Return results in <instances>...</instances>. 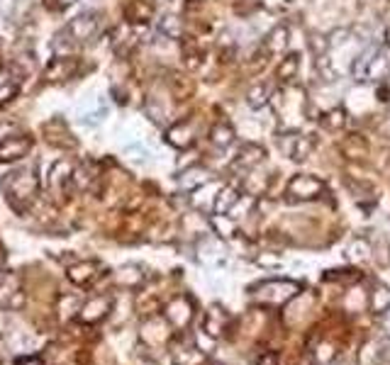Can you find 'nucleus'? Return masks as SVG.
I'll list each match as a JSON object with an SVG mask.
<instances>
[{"instance_id": "cd10ccee", "label": "nucleus", "mask_w": 390, "mask_h": 365, "mask_svg": "<svg viewBox=\"0 0 390 365\" xmlns=\"http://www.w3.org/2000/svg\"><path fill=\"white\" fill-rule=\"evenodd\" d=\"M51 46H54V51L59 56H64V54H69L71 49L76 46V41H74V36L69 34V29H64V32H59L54 36V41H51Z\"/></svg>"}, {"instance_id": "9b49d317", "label": "nucleus", "mask_w": 390, "mask_h": 365, "mask_svg": "<svg viewBox=\"0 0 390 365\" xmlns=\"http://www.w3.org/2000/svg\"><path fill=\"white\" fill-rule=\"evenodd\" d=\"M166 317H169L171 324L186 326L190 321V317H193V307H190V302L186 300V297H176V300L166 307Z\"/></svg>"}, {"instance_id": "423d86ee", "label": "nucleus", "mask_w": 390, "mask_h": 365, "mask_svg": "<svg viewBox=\"0 0 390 365\" xmlns=\"http://www.w3.org/2000/svg\"><path fill=\"white\" fill-rule=\"evenodd\" d=\"M78 73V61L71 59V56H56V59L49 61V66L44 69V78L49 83H64L71 81Z\"/></svg>"}, {"instance_id": "4468645a", "label": "nucleus", "mask_w": 390, "mask_h": 365, "mask_svg": "<svg viewBox=\"0 0 390 365\" xmlns=\"http://www.w3.org/2000/svg\"><path fill=\"white\" fill-rule=\"evenodd\" d=\"M71 178H74V168H71L69 161H56V164L51 166L46 182H49V187H54V190H61Z\"/></svg>"}, {"instance_id": "c85d7f7f", "label": "nucleus", "mask_w": 390, "mask_h": 365, "mask_svg": "<svg viewBox=\"0 0 390 365\" xmlns=\"http://www.w3.org/2000/svg\"><path fill=\"white\" fill-rule=\"evenodd\" d=\"M18 95V78L0 76V102H8Z\"/></svg>"}, {"instance_id": "2f4dec72", "label": "nucleus", "mask_w": 390, "mask_h": 365, "mask_svg": "<svg viewBox=\"0 0 390 365\" xmlns=\"http://www.w3.org/2000/svg\"><path fill=\"white\" fill-rule=\"evenodd\" d=\"M349 255H351V258H366V255H368V244L361 241V239H358V241H353L349 246Z\"/></svg>"}, {"instance_id": "dca6fc26", "label": "nucleus", "mask_w": 390, "mask_h": 365, "mask_svg": "<svg viewBox=\"0 0 390 365\" xmlns=\"http://www.w3.org/2000/svg\"><path fill=\"white\" fill-rule=\"evenodd\" d=\"M237 202H239L237 187H232V185L220 187V192H217V197H215V207H212V212H215V215H227V212L234 210Z\"/></svg>"}, {"instance_id": "e433bc0d", "label": "nucleus", "mask_w": 390, "mask_h": 365, "mask_svg": "<svg viewBox=\"0 0 390 365\" xmlns=\"http://www.w3.org/2000/svg\"><path fill=\"white\" fill-rule=\"evenodd\" d=\"M0 71H3V64H0Z\"/></svg>"}, {"instance_id": "a211bd4d", "label": "nucleus", "mask_w": 390, "mask_h": 365, "mask_svg": "<svg viewBox=\"0 0 390 365\" xmlns=\"http://www.w3.org/2000/svg\"><path fill=\"white\" fill-rule=\"evenodd\" d=\"M388 56L383 54L381 49L376 51V56H373L371 61H368V69H366V81H386L388 78Z\"/></svg>"}, {"instance_id": "39448f33", "label": "nucleus", "mask_w": 390, "mask_h": 365, "mask_svg": "<svg viewBox=\"0 0 390 365\" xmlns=\"http://www.w3.org/2000/svg\"><path fill=\"white\" fill-rule=\"evenodd\" d=\"M66 29L74 36L76 44H81V41H91L93 36L100 32V20H98L96 13H83L71 20V22L66 25Z\"/></svg>"}, {"instance_id": "7c9ffc66", "label": "nucleus", "mask_w": 390, "mask_h": 365, "mask_svg": "<svg viewBox=\"0 0 390 365\" xmlns=\"http://www.w3.org/2000/svg\"><path fill=\"white\" fill-rule=\"evenodd\" d=\"M390 307V290L388 288H378L376 290V300H373V310L376 312H383Z\"/></svg>"}, {"instance_id": "ddd939ff", "label": "nucleus", "mask_w": 390, "mask_h": 365, "mask_svg": "<svg viewBox=\"0 0 390 365\" xmlns=\"http://www.w3.org/2000/svg\"><path fill=\"white\" fill-rule=\"evenodd\" d=\"M264 156H266V151H264L259 144H247V146H242V149H239L237 166H239V168L254 171L264 161Z\"/></svg>"}, {"instance_id": "b1692460", "label": "nucleus", "mask_w": 390, "mask_h": 365, "mask_svg": "<svg viewBox=\"0 0 390 365\" xmlns=\"http://www.w3.org/2000/svg\"><path fill=\"white\" fill-rule=\"evenodd\" d=\"M210 142L215 146H220V149H227V146L234 142V129L227 122L215 124V127H212V132H210Z\"/></svg>"}, {"instance_id": "c756f323", "label": "nucleus", "mask_w": 390, "mask_h": 365, "mask_svg": "<svg viewBox=\"0 0 390 365\" xmlns=\"http://www.w3.org/2000/svg\"><path fill=\"white\" fill-rule=\"evenodd\" d=\"M124 156H127L132 164H147V149H144L142 144H129L124 146Z\"/></svg>"}, {"instance_id": "f8f14e48", "label": "nucleus", "mask_w": 390, "mask_h": 365, "mask_svg": "<svg viewBox=\"0 0 390 365\" xmlns=\"http://www.w3.org/2000/svg\"><path fill=\"white\" fill-rule=\"evenodd\" d=\"M98 270H100V265L96 260H83V263H76L69 268V280L76 285H91L98 278Z\"/></svg>"}, {"instance_id": "9d476101", "label": "nucleus", "mask_w": 390, "mask_h": 365, "mask_svg": "<svg viewBox=\"0 0 390 365\" xmlns=\"http://www.w3.org/2000/svg\"><path fill=\"white\" fill-rule=\"evenodd\" d=\"M280 146L293 161H305L312 154L315 142H312V137H305V134H288V144L283 142Z\"/></svg>"}, {"instance_id": "72a5a7b5", "label": "nucleus", "mask_w": 390, "mask_h": 365, "mask_svg": "<svg viewBox=\"0 0 390 365\" xmlns=\"http://www.w3.org/2000/svg\"><path fill=\"white\" fill-rule=\"evenodd\" d=\"M259 365H278V356H275V353H266V356L259 361Z\"/></svg>"}, {"instance_id": "aec40b11", "label": "nucleus", "mask_w": 390, "mask_h": 365, "mask_svg": "<svg viewBox=\"0 0 390 365\" xmlns=\"http://www.w3.org/2000/svg\"><path fill=\"white\" fill-rule=\"evenodd\" d=\"M142 280H144V273L137 265H124V268L117 270V283L122 288H137V285H142Z\"/></svg>"}, {"instance_id": "6e6552de", "label": "nucleus", "mask_w": 390, "mask_h": 365, "mask_svg": "<svg viewBox=\"0 0 390 365\" xmlns=\"http://www.w3.org/2000/svg\"><path fill=\"white\" fill-rule=\"evenodd\" d=\"M166 142L176 149H188L195 142V127L190 122H176L174 127L166 129Z\"/></svg>"}, {"instance_id": "6ab92c4d", "label": "nucleus", "mask_w": 390, "mask_h": 365, "mask_svg": "<svg viewBox=\"0 0 390 365\" xmlns=\"http://www.w3.org/2000/svg\"><path fill=\"white\" fill-rule=\"evenodd\" d=\"M271 95H273V91L268 83H254V86L247 91V102L254 109H259V107L266 105V102H271Z\"/></svg>"}, {"instance_id": "f257e3e1", "label": "nucleus", "mask_w": 390, "mask_h": 365, "mask_svg": "<svg viewBox=\"0 0 390 365\" xmlns=\"http://www.w3.org/2000/svg\"><path fill=\"white\" fill-rule=\"evenodd\" d=\"M271 105L278 114V119L288 129H295L308 114V98H305L303 88L288 86L285 91H278L271 95Z\"/></svg>"}, {"instance_id": "bb28decb", "label": "nucleus", "mask_w": 390, "mask_h": 365, "mask_svg": "<svg viewBox=\"0 0 390 365\" xmlns=\"http://www.w3.org/2000/svg\"><path fill=\"white\" fill-rule=\"evenodd\" d=\"M342 151H344L346 156H351V159H361V156H366V142H363L358 134H351V137L344 139Z\"/></svg>"}, {"instance_id": "c9c22d12", "label": "nucleus", "mask_w": 390, "mask_h": 365, "mask_svg": "<svg viewBox=\"0 0 390 365\" xmlns=\"http://www.w3.org/2000/svg\"><path fill=\"white\" fill-rule=\"evenodd\" d=\"M386 36H388V39H390V27L386 29Z\"/></svg>"}, {"instance_id": "a878e982", "label": "nucleus", "mask_w": 390, "mask_h": 365, "mask_svg": "<svg viewBox=\"0 0 390 365\" xmlns=\"http://www.w3.org/2000/svg\"><path fill=\"white\" fill-rule=\"evenodd\" d=\"M322 124H325L327 132H339L346 124V112L342 107H332L330 112L322 114Z\"/></svg>"}, {"instance_id": "f704fd0d", "label": "nucleus", "mask_w": 390, "mask_h": 365, "mask_svg": "<svg viewBox=\"0 0 390 365\" xmlns=\"http://www.w3.org/2000/svg\"><path fill=\"white\" fill-rule=\"evenodd\" d=\"M20 365H44V363H41L39 358H25V361L20 363Z\"/></svg>"}, {"instance_id": "20e7f679", "label": "nucleus", "mask_w": 390, "mask_h": 365, "mask_svg": "<svg viewBox=\"0 0 390 365\" xmlns=\"http://www.w3.org/2000/svg\"><path fill=\"white\" fill-rule=\"evenodd\" d=\"M322 190H325V182H322L320 178H315V175H308V173L293 175L288 182V187H285L290 200H315L317 195H322Z\"/></svg>"}, {"instance_id": "393cba45", "label": "nucleus", "mask_w": 390, "mask_h": 365, "mask_svg": "<svg viewBox=\"0 0 390 365\" xmlns=\"http://www.w3.org/2000/svg\"><path fill=\"white\" fill-rule=\"evenodd\" d=\"M298 69H300L298 56H295V54H288L283 61H280V66H278V71H275V76H278V81L290 83L295 76H298Z\"/></svg>"}, {"instance_id": "473e14b6", "label": "nucleus", "mask_w": 390, "mask_h": 365, "mask_svg": "<svg viewBox=\"0 0 390 365\" xmlns=\"http://www.w3.org/2000/svg\"><path fill=\"white\" fill-rule=\"evenodd\" d=\"M10 134H13V124H10V122H0V144H3L5 139L10 137Z\"/></svg>"}, {"instance_id": "f03ea898", "label": "nucleus", "mask_w": 390, "mask_h": 365, "mask_svg": "<svg viewBox=\"0 0 390 365\" xmlns=\"http://www.w3.org/2000/svg\"><path fill=\"white\" fill-rule=\"evenodd\" d=\"M5 195L13 205H30V202L37 197L39 190V180L32 171H15L10 173L3 182Z\"/></svg>"}, {"instance_id": "4be33fe9", "label": "nucleus", "mask_w": 390, "mask_h": 365, "mask_svg": "<svg viewBox=\"0 0 390 365\" xmlns=\"http://www.w3.org/2000/svg\"><path fill=\"white\" fill-rule=\"evenodd\" d=\"M159 29L166 39L176 41V39H181V34H183V22H181V18H176V15H166V18H161Z\"/></svg>"}, {"instance_id": "0eeeda50", "label": "nucleus", "mask_w": 390, "mask_h": 365, "mask_svg": "<svg viewBox=\"0 0 390 365\" xmlns=\"http://www.w3.org/2000/svg\"><path fill=\"white\" fill-rule=\"evenodd\" d=\"M30 146H32V142H30L27 137H22V134H10V137L0 144V161L13 164V161L25 159L27 151H30Z\"/></svg>"}, {"instance_id": "f3484780", "label": "nucleus", "mask_w": 390, "mask_h": 365, "mask_svg": "<svg viewBox=\"0 0 390 365\" xmlns=\"http://www.w3.org/2000/svg\"><path fill=\"white\" fill-rule=\"evenodd\" d=\"M210 180V173H207L205 168H200V166H193V168L183 171V173L178 175V185L183 187V190H195V187H200L202 182Z\"/></svg>"}, {"instance_id": "7ed1b4c3", "label": "nucleus", "mask_w": 390, "mask_h": 365, "mask_svg": "<svg viewBox=\"0 0 390 365\" xmlns=\"http://www.w3.org/2000/svg\"><path fill=\"white\" fill-rule=\"evenodd\" d=\"M298 285L293 280H266V283L254 288V297H259L261 302L268 305H283V302L293 300L298 295Z\"/></svg>"}, {"instance_id": "5701e85b", "label": "nucleus", "mask_w": 390, "mask_h": 365, "mask_svg": "<svg viewBox=\"0 0 390 365\" xmlns=\"http://www.w3.org/2000/svg\"><path fill=\"white\" fill-rule=\"evenodd\" d=\"M210 224H212V229H215L217 237H222V239H230L237 234V222L227 215H212Z\"/></svg>"}, {"instance_id": "412c9836", "label": "nucleus", "mask_w": 390, "mask_h": 365, "mask_svg": "<svg viewBox=\"0 0 390 365\" xmlns=\"http://www.w3.org/2000/svg\"><path fill=\"white\" fill-rule=\"evenodd\" d=\"M152 13H154V8L147 3V0H134V3L127 8V20L132 25L147 22V20L152 18Z\"/></svg>"}, {"instance_id": "2eb2a0df", "label": "nucleus", "mask_w": 390, "mask_h": 365, "mask_svg": "<svg viewBox=\"0 0 390 365\" xmlns=\"http://www.w3.org/2000/svg\"><path fill=\"white\" fill-rule=\"evenodd\" d=\"M288 36H290V29L285 27V25H275L266 36L268 54H283V51L288 49Z\"/></svg>"}, {"instance_id": "1a4fd4ad", "label": "nucleus", "mask_w": 390, "mask_h": 365, "mask_svg": "<svg viewBox=\"0 0 390 365\" xmlns=\"http://www.w3.org/2000/svg\"><path fill=\"white\" fill-rule=\"evenodd\" d=\"M108 312H110V300H108V297H93V300H88L86 305L78 310V317H81V321H86V324H96V321H100Z\"/></svg>"}]
</instances>
